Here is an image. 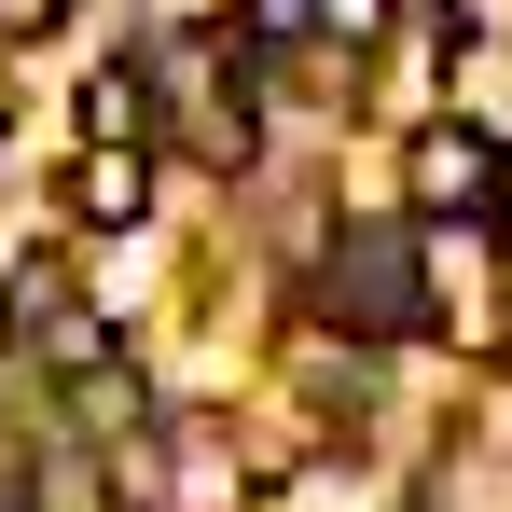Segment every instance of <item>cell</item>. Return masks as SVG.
<instances>
[{"mask_svg": "<svg viewBox=\"0 0 512 512\" xmlns=\"http://www.w3.org/2000/svg\"><path fill=\"white\" fill-rule=\"evenodd\" d=\"M56 14H70V0H0V28H14V42H42Z\"/></svg>", "mask_w": 512, "mask_h": 512, "instance_id": "8", "label": "cell"}, {"mask_svg": "<svg viewBox=\"0 0 512 512\" xmlns=\"http://www.w3.org/2000/svg\"><path fill=\"white\" fill-rule=\"evenodd\" d=\"M139 208H153V153H84L70 167V222L84 236H125Z\"/></svg>", "mask_w": 512, "mask_h": 512, "instance_id": "3", "label": "cell"}, {"mask_svg": "<svg viewBox=\"0 0 512 512\" xmlns=\"http://www.w3.org/2000/svg\"><path fill=\"white\" fill-rule=\"evenodd\" d=\"M402 194H416L429 222H499V139L457 125V111L416 125V139H402Z\"/></svg>", "mask_w": 512, "mask_h": 512, "instance_id": "2", "label": "cell"}, {"mask_svg": "<svg viewBox=\"0 0 512 512\" xmlns=\"http://www.w3.org/2000/svg\"><path fill=\"white\" fill-rule=\"evenodd\" d=\"M319 319L360 333V346L416 333V319H429V236H388V222L333 236V263H319Z\"/></svg>", "mask_w": 512, "mask_h": 512, "instance_id": "1", "label": "cell"}, {"mask_svg": "<svg viewBox=\"0 0 512 512\" xmlns=\"http://www.w3.org/2000/svg\"><path fill=\"white\" fill-rule=\"evenodd\" d=\"M180 139H194L208 167H250V111H236V97H194V111H180Z\"/></svg>", "mask_w": 512, "mask_h": 512, "instance_id": "5", "label": "cell"}, {"mask_svg": "<svg viewBox=\"0 0 512 512\" xmlns=\"http://www.w3.org/2000/svg\"><path fill=\"white\" fill-rule=\"evenodd\" d=\"M388 14H402L416 42H457V0H388Z\"/></svg>", "mask_w": 512, "mask_h": 512, "instance_id": "7", "label": "cell"}, {"mask_svg": "<svg viewBox=\"0 0 512 512\" xmlns=\"http://www.w3.org/2000/svg\"><path fill=\"white\" fill-rule=\"evenodd\" d=\"M0 333H14V305H0Z\"/></svg>", "mask_w": 512, "mask_h": 512, "instance_id": "10", "label": "cell"}, {"mask_svg": "<svg viewBox=\"0 0 512 512\" xmlns=\"http://www.w3.org/2000/svg\"><path fill=\"white\" fill-rule=\"evenodd\" d=\"M167 14H236V0H167Z\"/></svg>", "mask_w": 512, "mask_h": 512, "instance_id": "9", "label": "cell"}, {"mask_svg": "<svg viewBox=\"0 0 512 512\" xmlns=\"http://www.w3.org/2000/svg\"><path fill=\"white\" fill-rule=\"evenodd\" d=\"M250 28H263V42H305V28H319V0H250Z\"/></svg>", "mask_w": 512, "mask_h": 512, "instance_id": "6", "label": "cell"}, {"mask_svg": "<svg viewBox=\"0 0 512 512\" xmlns=\"http://www.w3.org/2000/svg\"><path fill=\"white\" fill-rule=\"evenodd\" d=\"M84 153H153V84L139 70H97L84 84Z\"/></svg>", "mask_w": 512, "mask_h": 512, "instance_id": "4", "label": "cell"}]
</instances>
